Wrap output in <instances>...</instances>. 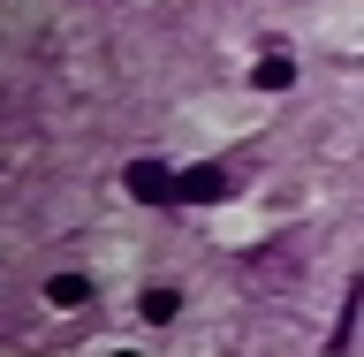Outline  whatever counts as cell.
Masks as SVG:
<instances>
[{
    "label": "cell",
    "mask_w": 364,
    "mask_h": 357,
    "mask_svg": "<svg viewBox=\"0 0 364 357\" xmlns=\"http://www.w3.org/2000/svg\"><path fill=\"white\" fill-rule=\"evenodd\" d=\"M175 304H182L175 289H144V296H136V312L152 319V327H167V319H175Z\"/></svg>",
    "instance_id": "cell-7"
},
{
    "label": "cell",
    "mask_w": 364,
    "mask_h": 357,
    "mask_svg": "<svg viewBox=\"0 0 364 357\" xmlns=\"http://www.w3.org/2000/svg\"><path fill=\"white\" fill-rule=\"evenodd\" d=\"M84 296H91V281H84V274H53V281H46V304H61V312H76Z\"/></svg>",
    "instance_id": "cell-6"
},
{
    "label": "cell",
    "mask_w": 364,
    "mask_h": 357,
    "mask_svg": "<svg viewBox=\"0 0 364 357\" xmlns=\"http://www.w3.org/2000/svg\"><path fill=\"white\" fill-rule=\"evenodd\" d=\"M357 319H364V274L341 289V319H334V335H326V357H341L349 350V335H357Z\"/></svg>",
    "instance_id": "cell-4"
},
{
    "label": "cell",
    "mask_w": 364,
    "mask_h": 357,
    "mask_svg": "<svg viewBox=\"0 0 364 357\" xmlns=\"http://www.w3.org/2000/svg\"><path fill=\"white\" fill-rule=\"evenodd\" d=\"M250 84H258V91H289L296 84V61H289V53H266V61L250 68Z\"/></svg>",
    "instance_id": "cell-5"
},
{
    "label": "cell",
    "mask_w": 364,
    "mask_h": 357,
    "mask_svg": "<svg viewBox=\"0 0 364 357\" xmlns=\"http://www.w3.org/2000/svg\"><path fill=\"white\" fill-rule=\"evenodd\" d=\"M122 190L136 205H182V167H159V160H129L122 167Z\"/></svg>",
    "instance_id": "cell-1"
},
{
    "label": "cell",
    "mask_w": 364,
    "mask_h": 357,
    "mask_svg": "<svg viewBox=\"0 0 364 357\" xmlns=\"http://www.w3.org/2000/svg\"><path fill=\"white\" fill-rule=\"evenodd\" d=\"M107 357H136V350H107Z\"/></svg>",
    "instance_id": "cell-8"
},
{
    "label": "cell",
    "mask_w": 364,
    "mask_h": 357,
    "mask_svg": "<svg viewBox=\"0 0 364 357\" xmlns=\"http://www.w3.org/2000/svg\"><path fill=\"white\" fill-rule=\"evenodd\" d=\"M235 198V175H228L220 160H198V167H182V205H220Z\"/></svg>",
    "instance_id": "cell-2"
},
{
    "label": "cell",
    "mask_w": 364,
    "mask_h": 357,
    "mask_svg": "<svg viewBox=\"0 0 364 357\" xmlns=\"http://www.w3.org/2000/svg\"><path fill=\"white\" fill-rule=\"evenodd\" d=\"M296 259H304V251H296V236H273V251H250L243 267L258 274V281H289V274H296Z\"/></svg>",
    "instance_id": "cell-3"
}]
</instances>
